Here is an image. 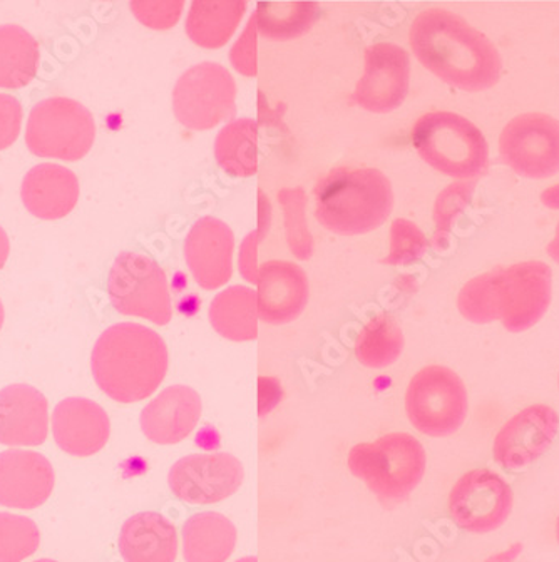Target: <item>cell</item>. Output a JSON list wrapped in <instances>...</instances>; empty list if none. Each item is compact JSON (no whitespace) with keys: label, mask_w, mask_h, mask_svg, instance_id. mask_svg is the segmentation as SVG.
Listing matches in <instances>:
<instances>
[{"label":"cell","mask_w":559,"mask_h":562,"mask_svg":"<svg viewBox=\"0 0 559 562\" xmlns=\"http://www.w3.org/2000/svg\"><path fill=\"white\" fill-rule=\"evenodd\" d=\"M409 41L423 66L452 88L479 92L500 81V53L461 15L427 9L412 24Z\"/></svg>","instance_id":"obj_1"},{"label":"cell","mask_w":559,"mask_h":562,"mask_svg":"<svg viewBox=\"0 0 559 562\" xmlns=\"http://www.w3.org/2000/svg\"><path fill=\"white\" fill-rule=\"evenodd\" d=\"M168 366L165 340L143 325H113L102 331L92 348V376L101 392L120 404L152 397L165 380Z\"/></svg>","instance_id":"obj_2"},{"label":"cell","mask_w":559,"mask_h":562,"mask_svg":"<svg viewBox=\"0 0 559 562\" xmlns=\"http://www.w3.org/2000/svg\"><path fill=\"white\" fill-rule=\"evenodd\" d=\"M315 216L337 235H364L391 216L394 193L388 176L373 168H335L315 187Z\"/></svg>","instance_id":"obj_3"},{"label":"cell","mask_w":559,"mask_h":562,"mask_svg":"<svg viewBox=\"0 0 559 562\" xmlns=\"http://www.w3.org/2000/svg\"><path fill=\"white\" fill-rule=\"evenodd\" d=\"M348 471L382 501L407 499L423 482L427 452L423 443L407 432H391L376 442L353 447Z\"/></svg>","instance_id":"obj_4"},{"label":"cell","mask_w":559,"mask_h":562,"mask_svg":"<svg viewBox=\"0 0 559 562\" xmlns=\"http://www.w3.org/2000/svg\"><path fill=\"white\" fill-rule=\"evenodd\" d=\"M412 143L418 156L444 175L476 180L488 172V140L474 123L459 114L433 111L418 117L412 127Z\"/></svg>","instance_id":"obj_5"},{"label":"cell","mask_w":559,"mask_h":562,"mask_svg":"<svg viewBox=\"0 0 559 562\" xmlns=\"http://www.w3.org/2000/svg\"><path fill=\"white\" fill-rule=\"evenodd\" d=\"M405 414L412 427L424 436H452L468 418V389L449 367H424L409 382Z\"/></svg>","instance_id":"obj_6"},{"label":"cell","mask_w":559,"mask_h":562,"mask_svg":"<svg viewBox=\"0 0 559 562\" xmlns=\"http://www.w3.org/2000/svg\"><path fill=\"white\" fill-rule=\"evenodd\" d=\"M94 139V117L75 99H44L29 114L25 145L40 158L78 161L91 151Z\"/></svg>","instance_id":"obj_7"},{"label":"cell","mask_w":559,"mask_h":562,"mask_svg":"<svg viewBox=\"0 0 559 562\" xmlns=\"http://www.w3.org/2000/svg\"><path fill=\"white\" fill-rule=\"evenodd\" d=\"M108 293L121 315L145 318L155 325L171 322L172 305L165 271L153 258L124 251L114 260Z\"/></svg>","instance_id":"obj_8"},{"label":"cell","mask_w":559,"mask_h":562,"mask_svg":"<svg viewBox=\"0 0 559 562\" xmlns=\"http://www.w3.org/2000/svg\"><path fill=\"white\" fill-rule=\"evenodd\" d=\"M551 268L543 261H523L494 270L496 321L511 334L535 327L551 305Z\"/></svg>","instance_id":"obj_9"},{"label":"cell","mask_w":559,"mask_h":562,"mask_svg":"<svg viewBox=\"0 0 559 562\" xmlns=\"http://www.w3.org/2000/svg\"><path fill=\"white\" fill-rule=\"evenodd\" d=\"M236 85L228 69L201 63L178 79L172 91L175 116L188 130H212L235 114Z\"/></svg>","instance_id":"obj_10"},{"label":"cell","mask_w":559,"mask_h":562,"mask_svg":"<svg viewBox=\"0 0 559 562\" xmlns=\"http://www.w3.org/2000/svg\"><path fill=\"white\" fill-rule=\"evenodd\" d=\"M513 507V488L491 469L466 472L450 488V519L471 535L497 531L510 519Z\"/></svg>","instance_id":"obj_11"},{"label":"cell","mask_w":559,"mask_h":562,"mask_svg":"<svg viewBox=\"0 0 559 562\" xmlns=\"http://www.w3.org/2000/svg\"><path fill=\"white\" fill-rule=\"evenodd\" d=\"M504 165L529 180L559 172V121L545 113H526L504 126L500 137Z\"/></svg>","instance_id":"obj_12"},{"label":"cell","mask_w":559,"mask_h":562,"mask_svg":"<svg viewBox=\"0 0 559 562\" xmlns=\"http://www.w3.org/2000/svg\"><path fill=\"white\" fill-rule=\"evenodd\" d=\"M245 481L239 459L232 453H193L169 469L172 496L191 506H212L232 497Z\"/></svg>","instance_id":"obj_13"},{"label":"cell","mask_w":559,"mask_h":562,"mask_svg":"<svg viewBox=\"0 0 559 562\" xmlns=\"http://www.w3.org/2000/svg\"><path fill=\"white\" fill-rule=\"evenodd\" d=\"M558 432L559 415L551 405L524 407L494 437V461L506 471L529 468L551 449Z\"/></svg>","instance_id":"obj_14"},{"label":"cell","mask_w":559,"mask_h":562,"mask_svg":"<svg viewBox=\"0 0 559 562\" xmlns=\"http://www.w3.org/2000/svg\"><path fill=\"white\" fill-rule=\"evenodd\" d=\"M411 59L401 46L379 43L366 50V69L356 89L357 104L370 113H391L405 101Z\"/></svg>","instance_id":"obj_15"},{"label":"cell","mask_w":559,"mask_h":562,"mask_svg":"<svg viewBox=\"0 0 559 562\" xmlns=\"http://www.w3.org/2000/svg\"><path fill=\"white\" fill-rule=\"evenodd\" d=\"M56 484L53 465L32 450L0 453V506L32 510L47 503Z\"/></svg>","instance_id":"obj_16"},{"label":"cell","mask_w":559,"mask_h":562,"mask_svg":"<svg viewBox=\"0 0 559 562\" xmlns=\"http://www.w3.org/2000/svg\"><path fill=\"white\" fill-rule=\"evenodd\" d=\"M235 236L222 220H198L185 241V258L194 281L204 290L226 285L233 274Z\"/></svg>","instance_id":"obj_17"},{"label":"cell","mask_w":559,"mask_h":562,"mask_svg":"<svg viewBox=\"0 0 559 562\" xmlns=\"http://www.w3.org/2000/svg\"><path fill=\"white\" fill-rule=\"evenodd\" d=\"M49 434V404L43 392L25 383H12L0 391V443L34 447Z\"/></svg>","instance_id":"obj_18"},{"label":"cell","mask_w":559,"mask_h":562,"mask_svg":"<svg viewBox=\"0 0 559 562\" xmlns=\"http://www.w3.org/2000/svg\"><path fill=\"white\" fill-rule=\"evenodd\" d=\"M53 434L57 446L75 457H91L107 447L111 422L96 402L69 397L54 408Z\"/></svg>","instance_id":"obj_19"},{"label":"cell","mask_w":559,"mask_h":562,"mask_svg":"<svg viewBox=\"0 0 559 562\" xmlns=\"http://www.w3.org/2000/svg\"><path fill=\"white\" fill-rule=\"evenodd\" d=\"M257 285L258 316L265 324H290L309 302V278L290 261H267L260 268Z\"/></svg>","instance_id":"obj_20"},{"label":"cell","mask_w":559,"mask_h":562,"mask_svg":"<svg viewBox=\"0 0 559 562\" xmlns=\"http://www.w3.org/2000/svg\"><path fill=\"white\" fill-rule=\"evenodd\" d=\"M201 412L200 394L191 386H168L143 408V434L159 446L183 442L197 429Z\"/></svg>","instance_id":"obj_21"},{"label":"cell","mask_w":559,"mask_h":562,"mask_svg":"<svg viewBox=\"0 0 559 562\" xmlns=\"http://www.w3.org/2000/svg\"><path fill=\"white\" fill-rule=\"evenodd\" d=\"M79 194L78 176L59 165L36 166L22 181L24 206L41 220L66 218L78 204Z\"/></svg>","instance_id":"obj_22"},{"label":"cell","mask_w":559,"mask_h":562,"mask_svg":"<svg viewBox=\"0 0 559 562\" xmlns=\"http://www.w3.org/2000/svg\"><path fill=\"white\" fill-rule=\"evenodd\" d=\"M121 558L124 562H175L178 558V531L159 513H137L121 527Z\"/></svg>","instance_id":"obj_23"},{"label":"cell","mask_w":559,"mask_h":562,"mask_svg":"<svg viewBox=\"0 0 559 562\" xmlns=\"http://www.w3.org/2000/svg\"><path fill=\"white\" fill-rule=\"evenodd\" d=\"M183 558L187 562H226L235 551V524L220 513H198L183 526Z\"/></svg>","instance_id":"obj_24"},{"label":"cell","mask_w":559,"mask_h":562,"mask_svg":"<svg viewBox=\"0 0 559 562\" xmlns=\"http://www.w3.org/2000/svg\"><path fill=\"white\" fill-rule=\"evenodd\" d=\"M210 324L232 341H250L258 337L257 292L235 285L223 290L210 305Z\"/></svg>","instance_id":"obj_25"},{"label":"cell","mask_w":559,"mask_h":562,"mask_svg":"<svg viewBox=\"0 0 559 562\" xmlns=\"http://www.w3.org/2000/svg\"><path fill=\"white\" fill-rule=\"evenodd\" d=\"M40 60V43L24 27L0 25V88H25L36 78Z\"/></svg>","instance_id":"obj_26"},{"label":"cell","mask_w":559,"mask_h":562,"mask_svg":"<svg viewBox=\"0 0 559 562\" xmlns=\"http://www.w3.org/2000/svg\"><path fill=\"white\" fill-rule=\"evenodd\" d=\"M247 11L245 2H194L187 19L191 41L201 47H222Z\"/></svg>","instance_id":"obj_27"},{"label":"cell","mask_w":559,"mask_h":562,"mask_svg":"<svg viewBox=\"0 0 559 562\" xmlns=\"http://www.w3.org/2000/svg\"><path fill=\"white\" fill-rule=\"evenodd\" d=\"M404 350L401 325L391 315L373 316L356 341V357L369 369H385L398 362Z\"/></svg>","instance_id":"obj_28"},{"label":"cell","mask_w":559,"mask_h":562,"mask_svg":"<svg viewBox=\"0 0 559 562\" xmlns=\"http://www.w3.org/2000/svg\"><path fill=\"white\" fill-rule=\"evenodd\" d=\"M257 123L251 120H238L223 127L216 137L215 156L220 166L228 175L251 176L257 171Z\"/></svg>","instance_id":"obj_29"},{"label":"cell","mask_w":559,"mask_h":562,"mask_svg":"<svg viewBox=\"0 0 559 562\" xmlns=\"http://www.w3.org/2000/svg\"><path fill=\"white\" fill-rule=\"evenodd\" d=\"M317 12L313 4H260L257 27L268 37H293L309 31Z\"/></svg>","instance_id":"obj_30"},{"label":"cell","mask_w":559,"mask_h":562,"mask_svg":"<svg viewBox=\"0 0 559 562\" xmlns=\"http://www.w3.org/2000/svg\"><path fill=\"white\" fill-rule=\"evenodd\" d=\"M41 532L34 520L0 513V562H22L40 549Z\"/></svg>","instance_id":"obj_31"},{"label":"cell","mask_w":559,"mask_h":562,"mask_svg":"<svg viewBox=\"0 0 559 562\" xmlns=\"http://www.w3.org/2000/svg\"><path fill=\"white\" fill-rule=\"evenodd\" d=\"M286 211L287 235L292 254L300 260L312 255V236L305 225V193L302 190H283L278 194Z\"/></svg>","instance_id":"obj_32"},{"label":"cell","mask_w":559,"mask_h":562,"mask_svg":"<svg viewBox=\"0 0 559 562\" xmlns=\"http://www.w3.org/2000/svg\"><path fill=\"white\" fill-rule=\"evenodd\" d=\"M427 250L424 233L407 220H398L391 229V254L388 261L392 265L411 263L423 257Z\"/></svg>","instance_id":"obj_33"},{"label":"cell","mask_w":559,"mask_h":562,"mask_svg":"<svg viewBox=\"0 0 559 562\" xmlns=\"http://www.w3.org/2000/svg\"><path fill=\"white\" fill-rule=\"evenodd\" d=\"M474 183H454L446 188L443 194L437 198L436 210H434V220H436V241L446 238L450 232L456 216L468 206L471 200Z\"/></svg>","instance_id":"obj_34"},{"label":"cell","mask_w":559,"mask_h":562,"mask_svg":"<svg viewBox=\"0 0 559 562\" xmlns=\"http://www.w3.org/2000/svg\"><path fill=\"white\" fill-rule=\"evenodd\" d=\"M131 11L149 27L168 29L180 19L183 2H134Z\"/></svg>","instance_id":"obj_35"},{"label":"cell","mask_w":559,"mask_h":562,"mask_svg":"<svg viewBox=\"0 0 559 562\" xmlns=\"http://www.w3.org/2000/svg\"><path fill=\"white\" fill-rule=\"evenodd\" d=\"M257 14H255L232 49L233 66L245 76L257 75Z\"/></svg>","instance_id":"obj_36"},{"label":"cell","mask_w":559,"mask_h":562,"mask_svg":"<svg viewBox=\"0 0 559 562\" xmlns=\"http://www.w3.org/2000/svg\"><path fill=\"white\" fill-rule=\"evenodd\" d=\"M22 104L11 94H0V151L14 145L21 134Z\"/></svg>","instance_id":"obj_37"},{"label":"cell","mask_w":559,"mask_h":562,"mask_svg":"<svg viewBox=\"0 0 559 562\" xmlns=\"http://www.w3.org/2000/svg\"><path fill=\"white\" fill-rule=\"evenodd\" d=\"M258 241H260V235L250 233L243 241L242 251H239V271L250 283H257L258 273H260V268L257 265Z\"/></svg>","instance_id":"obj_38"},{"label":"cell","mask_w":559,"mask_h":562,"mask_svg":"<svg viewBox=\"0 0 559 562\" xmlns=\"http://www.w3.org/2000/svg\"><path fill=\"white\" fill-rule=\"evenodd\" d=\"M523 549L524 546L521 544V542H514L510 548L496 552V554L489 555V558L484 559L482 562H516L517 558L523 554Z\"/></svg>","instance_id":"obj_39"},{"label":"cell","mask_w":559,"mask_h":562,"mask_svg":"<svg viewBox=\"0 0 559 562\" xmlns=\"http://www.w3.org/2000/svg\"><path fill=\"white\" fill-rule=\"evenodd\" d=\"M541 201L549 210H559V183L543 191Z\"/></svg>","instance_id":"obj_40"},{"label":"cell","mask_w":559,"mask_h":562,"mask_svg":"<svg viewBox=\"0 0 559 562\" xmlns=\"http://www.w3.org/2000/svg\"><path fill=\"white\" fill-rule=\"evenodd\" d=\"M9 254H11V243H9L8 233L0 226V270L8 263Z\"/></svg>","instance_id":"obj_41"},{"label":"cell","mask_w":559,"mask_h":562,"mask_svg":"<svg viewBox=\"0 0 559 562\" xmlns=\"http://www.w3.org/2000/svg\"><path fill=\"white\" fill-rule=\"evenodd\" d=\"M546 251H548L549 258L559 265V225L556 228L555 238L546 246Z\"/></svg>","instance_id":"obj_42"},{"label":"cell","mask_w":559,"mask_h":562,"mask_svg":"<svg viewBox=\"0 0 559 562\" xmlns=\"http://www.w3.org/2000/svg\"><path fill=\"white\" fill-rule=\"evenodd\" d=\"M4 321H5V310H4V305H2V300H0V330H2V327H4Z\"/></svg>","instance_id":"obj_43"},{"label":"cell","mask_w":559,"mask_h":562,"mask_svg":"<svg viewBox=\"0 0 559 562\" xmlns=\"http://www.w3.org/2000/svg\"><path fill=\"white\" fill-rule=\"evenodd\" d=\"M235 562H258V558H255V555H247V558L238 559V561Z\"/></svg>","instance_id":"obj_44"},{"label":"cell","mask_w":559,"mask_h":562,"mask_svg":"<svg viewBox=\"0 0 559 562\" xmlns=\"http://www.w3.org/2000/svg\"><path fill=\"white\" fill-rule=\"evenodd\" d=\"M555 535H556V541H558V544H559V516H558V519H556Z\"/></svg>","instance_id":"obj_45"},{"label":"cell","mask_w":559,"mask_h":562,"mask_svg":"<svg viewBox=\"0 0 559 562\" xmlns=\"http://www.w3.org/2000/svg\"><path fill=\"white\" fill-rule=\"evenodd\" d=\"M34 562H56V561H53V559H40V561H34Z\"/></svg>","instance_id":"obj_46"},{"label":"cell","mask_w":559,"mask_h":562,"mask_svg":"<svg viewBox=\"0 0 559 562\" xmlns=\"http://www.w3.org/2000/svg\"><path fill=\"white\" fill-rule=\"evenodd\" d=\"M558 385H559V376H558Z\"/></svg>","instance_id":"obj_47"}]
</instances>
